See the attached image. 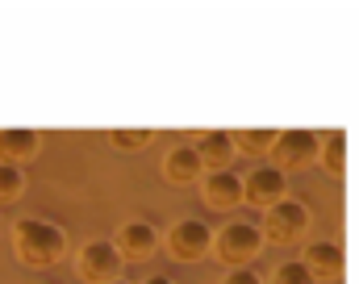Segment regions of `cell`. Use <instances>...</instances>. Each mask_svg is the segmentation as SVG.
Here are the masks:
<instances>
[{"label": "cell", "mask_w": 359, "mask_h": 284, "mask_svg": "<svg viewBox=\"0 0 359 284\" xmlns=\"http://www.w3.org/2000/svg\"><path fill=\"white\" fill-rule=\"evenodd\" d=\"M13 251L25 268H55L67 255V230L46 217H21L13 222Z\"/></svg>", "instance_id": "obj_1"}, {"label": "cell", "mask_w": 359, "mask_h": 284, "mask_svg": "<svg viewBox=\"0 0 359 284\" xmlns=\"http://www.w3.org/2000/svg\"><path fill=\"white\" fill-rule=\"evenodd\" d=\"M264 251V230L251 222H230L213 234V255L226 268H251V259Z\"/></svg>", "instance_id": "obj_2"}, {"label": "cell", "mask_w": 359, "mask_h": 284, "mask_svg": "<svg viewBox=\"0 0 359 284\" xmlns=\"http://www.w3.org/2000/svg\"><path fill=\"white\" fill-rule=\"evenodd\" d=\"M268 155H271V168H280L284 176L301 172V168H313L318 155H322V134H313V130H280Z\"/></svg>", "instance_id": "obj_3"}, {"label": "cell", "mask_w": 359, "mask_h": 284, "mask_svg": "<svg viewBox=\"0 0 359 284\" xmlns=\"http://www.w3.org/2000/svg\"><path fill=\"white\" fill-rule=\"evenodd\" d=\"M121 268H126V259H121V251H117L113 238H88V243L76 251V276H80L84 284L117 280Z\"/></svg>", "instance_id": "obj_4"}, {"label": "cell", "mask_w": 359, "mask_h": 284, "mask_svg": "<svg viewBox=\"0 0 359 284\" xmlns=\"http://www.w3.org/2000/svg\"><path fill=\"white\" fill-rule=\"evenodd\" d=\"M259 230H264L268 243H297V238H305V230H309V205L297 201V196L276 201L271 209H264V226Z\"/></svg>", "instance_id": "obj_5"}, {"label": "cell", "mask_w": 359, "mask_h": 284, "mask_svg": "<svg viewBox=\"0 0 359 284\" xmlns=\"http://www.w3.org/2000/svg\"><path fill=\"white\" fill-rule=\"evenodd\" d=\"M163 243H168V251L176 259H184V264H196V259L213 255V230L201 217H180L176 226L163 234Z\"/></svg>", "instance_id": "obj_6"}, {"label": "cell", "mask_w": 359, "mask_h": 284, "mask_svg": "<svg viewBox=\"0 0 359 284\" xmlns=\"http://www.w3.org/2000/svg\"><path fill=\"white\" fill-rule=\"evenodd\" d=\"M113 243H117V251H121V259H130V264H138V259H151L155 251H159V243H163V234L147 222V217H130V222H121L117 226V234H113Z\"/></svg>", "instance_id": "obj_7"}, {"label": "cell", "mask_w": 359, "mask_h": 284, "mask_svg": "<svg viewBox=\"0 0 359 284\" xmlns=\"http://www.w3.org/2000/svg\"><path fill=\"white\" fill-rule=\"evenodd\" d=\"M284 196H288V176H284L280 168H271V163H259V168L243 180V201L255 205V209H271V205L284 201Z\"/></svg>", "instance_id": "obj_8"}, {"label": "cell", "mask_w": 359, "mask_h": 284, "mask_svg": "<svg viewBox=\"0 0 359 284\" xmlns=\"http://www.w3.org/2000/svg\"><path fill=\"white\" fill-rule=\"evenodd\" d=\"M201 201H205L209 209H217V213L238 209V205H243V176H238L234 168H226V172H205V176H201Z\"/></svg>", "instance_id": "obj_9"}, {"label": "cell", "mask_w": 359, "mask_h": 284, "mask_svg": "<svg viewBox=\"0 0 359 284\" xmlns=\"http://www.w3.org/2000/svg\"><path fill=\"white\" fill-rule=\"evenodd\" d=\"M192 147H196L205 172H226V168H234V159H238V147H234V134H230V130H205V134H196Z\"/></svg>", "instance_id": "obj_10"}, {"label": "cell", "mask_w": 359, "mask_h": 284, "mask_svg": "<svg viewBox=\"0 0 359 284\" xmlns=\"http://www.w3.org/2000/svg\"><path fill=\"white\" fill-rule=\"evenodd\" d=\"M38 151H42V134L38 130H29V126H4L0 130V163L25 168Z\"/></svg>", "instance_id": "obj_11"}, {"label": "cell", "mask_w": 359, "mask_h": 284, "mask_svg": "<svg viewBox=\"0 0 359 284\" xmlns=\"http://www.w3.org/2000/svg\"><path fill=\"white\" fill-rule=\"evenodd\" d=\"M163 180L172 184V189H188V184H196L201 176H205V163H201V155H196V147L192 142H184V147H172L168 155H163Z\"/></svg>", "instance_id": "obj_12"}, {"label": "cell", "mask_w": 359, "mask_h": 284, "mask_svg": "<svg viewBox=\"0 0 359 284\" xmlns=\"http://www.w3.org/2000/svg\"><path fill=\"white\" fill-rule=\"evenodd\" d=\"M301 264L313 272V280H339L343 272H347V251L339 247V243H309L305 247V255H301Z\"/></svg>", "instance_id": "obj_13"}, {"label": "cell", "mask_w": 359, "mask_h": 284, "mask_svg": "<svg viewBox=\"0 0 359 284\" xmlns=\"http://www.w3.org/2000/svg\"><path fill=\"white\" fill-rule=\"evenodd\" d=\"M318 163H322L326 176H334V180L347 172V134H343V130L322 134V155H318Z\"/></svg>", "instance_id": "obj_14"}, {"label": "cell", "mask_w": 359, "mask_h": 284, "mask_svg": "<svg viewBox=\"0 0 359 284\" xmlns=\"http://www.w3.org/2000/svg\"><path fill=\"white\" fill-rule=\"evenodd\" d=\"M230 134H234L238 155H264V151H271L280 130H230Z\"/></svg>", "instance_id": "obj_15"}, {"label": "cell", "mask_w": 359, "mask_h": 284, "mask_svg": "<svg viewBox=\"0 0 359 284\" xmlns=\"http://www.w3.org/2000/svg\"><path fill=\"white\" fill-rule=\"evenodd\" d=\"M151 138H155V130H147V126L142 130H121V126L109 130V147L113 151H142V147H151Z\"/></svg>", "instance_id": "obj_16"}, {"label": "cell", "mask_w": 359, "mask_h": 284, "mask_svg": "<svg viewBox=\"0 0 359 284\" xmlns=\"http://www.w3.org/2000/svg\"><path fill=\"white\" fill-rule=\"evenodd\" d=\"M271 284H318V280H313V272H309L301 259H288V264H280V268H276Z\"/></svg>", "instance_id": "obj_17"}, {"label": "cell", "mask_w": 359, "mask_h": 284, "mask_svg": "<svg viewBox=\"0 0 359 284\" xmlns=\"http://www.w3.org/2000/svg\"><path fill=\"white\" fill-rule=\"evenodd\" d=\"M21 192H25V172L0 163V201H17Z\"/></svg>", "instance_id": "obj_18"}, {"label": "cell", "mask_w": 359, "mask_h": 284, "mask_svg": "<svg viewBox=\"0 0 359 284\" xmlns=\"http://www.w3.org/2000/svg\"><path fill=\"white\" fill-rule=\"evenodd\" d=\"M222 284H264V276L251 272V268H230V272L222 276Z\"/></svg>", "instance_id": "obj_19"}, {"label": "cell", "mask_w": 359, "mask_h": 284, "mask_svg": "<svg viewBox=\"0 0 359 284\" xmlns=\"http://www.w3.org/2000/svg\"><path fill=\"white\" fill-rule=\"evenodd\" d=\"M142 284H176V280H172V276H147Z\"/></svg>", "instance_id": "obj_20"}, {"label": "cell", "mask_w": 359, "mask_h": 284, "mask_svg": "<svg viewBox=\"0 0 359 284\" xmlns=\"http://www.w3.org/2000/svg\"><path fill=\"white\" fill-rule=\"evenodd\" d=\"M109 284H130V280H126V276H117V280H109Z\"/></svg>", "instance_id": "obj_21"}, {"label": "cell", "mask_w": 359, "mask_h": 284, "mask_svg": "<svg viewBox=\"0 0 359 284\" xmlns=\"http://www.w3.org/2000/svg\"><path fill=\"white\" fill-rule=\"evenodd\" d=\"M29 284H42V280H29Z\"/></svg>", "instance_id": "obj_22"}]
</instances>
